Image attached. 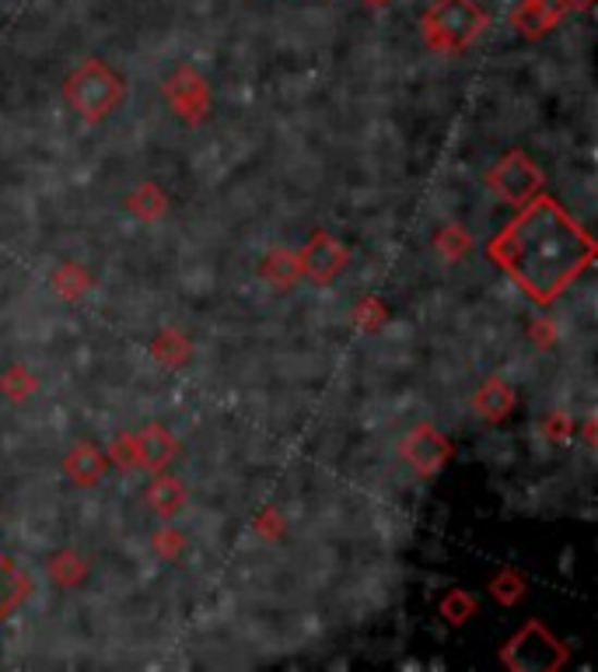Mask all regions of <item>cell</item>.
Wrapping results in <instances>:
<instances>
[{
  "mask_svg": "<svg viewBox=\"0 0 598 672\" xmlns=\"http://www.w3.org/2000/svg\"><path fill=\"white\" fill-rule=\"evenodd\" d=\"M490 256L536 301H553L595 260L591 235L550 196H532L490 242Z\"/></svg>",
  "mask_w": 598,
  "mask_h": 672,
  "instance_id": "obj_1",
  "label": "cell"
},
{
  "mask_svg": "<svg viewBox=\"0 0 598 672\" xmlns=\"http://www.w3.org/2000/svg\"><path fill=\"white\" fill-rule=\"evenodd\" d=\"M490 19L476 0H435L420 19L424 43L438 53H465L487 32Z\"/></svg>",
  "mask_w": 598,
  "mask_h": 672,
  "instance_id": "obj_2",
  "label": "cell"
},
{
  "mask_svg": "<svg viewBox=\"0 0 598 672\" xmlns=\"http://www.w3.org/2000/svg\"><path fill=\"white\" fill-rule=\"evenodd\" d=\"M63 98L81 120L98 123L126 98V84L106 60H81L63 81Z\"/></svg>",
  "mask_w": 598,
  "mask_h": 672,
  "instance_id": "obj_3",
  "label": "cell"
},
{
  "mask_svg": "<svg viewBox=\"0 0 598 672\" xmlns=\"http://www.w3.org/2000/svg\"><path fill=\"white\" fill-rule=\"evenodd\" d=\"M504 662L518 672H553L568 662V645H560L539 620H532V624H525L511 637Z\"/></svg>",
  "mask_w": 598,
  "mask_h": 672,
  "instance_id": "obj_4",
  "label": "cell"
},
{
  "mask_svg": "<svg viewBox=\"0 0 598 672\" xmlns=\"http://www.w3.org/2000/svg\"><path fill=\"white\" fill-rule=\"evenodd\" d=\"M487 187L504 200V204L522 207L532 196L542 193V172L525 151H508V155L490 168Z\"/></svg>",
  "mask_w": 598,
  "mask_h": 672,
  "instance_id": "obj_5",
  "label": "cell"
},
{
  "mask_svg": "<svg viewBox=\"0 0 598 672\" xmlns=\"http://www.w3.org/2000/svg\"><path fill=\"white\" fill-rule=\"evenodd\" d=\"M164 98H169L172 112L186 127H199L210 112V81L196 71V67H179L172 77L164 81Z\"/></svg>",
  "mask_w": 598,
  "mask_h": 672,
  "instance_id": "obj_6",
  "label": "cell"
},
{
  "mask_svg": "<svg viewBox=\"0 0 598 672\" xmlns=\"http://www.w3.org/2000/svg\"><path fill=\"white\" fill-rule=\"evenodd\" d=\"M297 263H302V277L315 284H332L351 263V249H346L332 231H315L305 242V249H297Z\"/></svg>",
  "mask_w": 598,
  "mask_h": 672,
  "instance_id": "obj_7",
  "label": "cell"
},
{
  "mask_svg": "<svg viewBox=\"0 0 598 672\" xmlns=\"http://www.w3.org/2000/svg\"><path fill=\"white\" fill-rule=\"evenodd\" d=\"M399 456H403L413 469H417L420 477H430V473H438V469L448 463V456H452V442H448L438 428L417 424V428L406 431L403 442H399Z\"/></svg>",
  "mask_w": 598,
  "mask_h": 672,
  "instance_id": "obj_8",
  "label": "cell"
},
{
  "mask_svg": "<svg viewBox=\"0 0 598 672\" xmlns=\"http://www.w3.org/2000/svg\"><path fill=\"white\" fill-rule=\"evenodd\" d=\"M563 14H568L563 0H518L508 14V25L525 39H539L563 22Z\"/></svg>",
  "mask_w": 598,
  "mask_h": 672,
  "instance_id": "obj_9",
  "label": "cell"
},
{
  "mask_svg": "<svg viewBox=\"0 0 598 672\" xmlns=\"http://www.w3.org/2000/svg\"><path fill=\"white\" fill-rule=\"evenodd\" d=\"M109 456L98 445L91 442H77L71 452L63 456V477L71 480L74 487H95L109 473Z\"/></svg>",
  "mask_w": 598,
  "mask_h": 672,
  "instance_id": "obj_10",
  "label": "cell"
},
{
  "mask_svg": "<svg viewBox=\"0 0 598 672\" xmlns=\"http://www.w3.org/2000/svg\"><path fill=\"white\" fill-rule=\"evenodd\" d=\"M133 442H137V452H141V469H147V473H161L179 452V442L172 439V431H164L161 424H147L141 431H133Z\"/></svg>",
  "mask_w": 598,
  "mask_h": 672,
  "instance_id": "obj_11",
  "label": "cell"
},
{
  "mask_svg": "<svg viewBox=\"0 0 598 672\" xmlns=\"http://www.w3.org/2000/svg\"><path fill=\"white\" fill-rule=\"evenodd\" d=\"M514 403H518V396H514L511 385L493 375L479 385V393L473 396V410L484 420H490V424H501V420L514 410Z\"/></svg>",
  "mask_w": 598,
  "mask_h": 672,
  "instance_id": "obj_12",
  "label": "cell"
},
{
  "mask_svg": "<svg viewBox=\"0 0 598 672\" xmlns=\"http://www.w3.org/2000/svg\"><path fill=\"white\" fill-rule=\"evenodd\" d=\"M259 277L270 284L273 291H288L302 277V263H297V252L291 249H273L266 252L263 263H259Z\"/></svg>",
  "mask_w": 598,
  "mask_h": 672,
  "instance_id": "obj_13",
  "label": "cell"
},
{
  "mask_svg": "<svg viewBox=\"0 0 598 672\" xmlns=\"http://www.w3.org/2000/svg\"><path fill=\"white\" fill-rule=\"evenodd\" d=\"M147 508H151L161 523H172V518L186 508V487H182L175 477H158L151 487H147Z\"/></svg>",
  "mask_w": 598,
  "mask_h": 672,
  "instance_id": "obj_14",
  "label": "cell"
},
{
  "mask_svg": "<svg viewBox=\"0 0 598 672\" xmlns=\"http://www.w3.org/2000/svg\"><path fill=\"white\" fill-rule=\"evenodd\" d=\"M126 211L133 217H141V221H158V217H164V211H169V196H164L155 182H141V187L126 196Z\"/></svg>",
  "mask_w": 598,
  "mask_h": 672,
  "instance_id": "obj_15",
  "label": "cell"
},
{
  "mask_svg": "<svg viewBox=\"0 0 598 672\" xmlns=\"http://www.w3.org/2000/svg\"><path fill=\"white\" fill-rule=\"evenodd\" d=\"M190 355H193V347L179 329H161L151 340V358L164 368H182L190 361Z\"/></svg>",
  "mask_w": 598,
  "mask_h": 672,
  "instance_id": "obj_16",
  "label": "cell"
},
{
  "mask_svg": "<svg viewBox=\"0 0 598 672\" xmlns=\"http://www.w3.org/2000/svg\"><path fill=\"white\" fill-rule=\"evenodd\" d=\"M435 249H438V256L444 263H459L465 260L473 252V235L459 228V225H444L438 235H435Z\"/></svg>",
  "mask_w": 598,
  "mask_h": 672,
  "instance_id": "obj_17",
  "label": "cell"
},
{
  "mask_svg": "<svg viewBox=\"0 0 598 672\" xmlns=\"http://www.w3.org/2000/svg\"><path fill=\"white\" fill-rule=\"evenodd\" d=\"M438 610H441V616H444L452 627H462V624H469V620L476 616L479 602H476L473 592H465V588H452V592H448V596L441 599V607H438Z\"/></svg>",
  "mask_w": 598,
  "mask_h": 672,
  "instance_id": "obj_18",
  "label": "cell"
},
{
  "mask_svg": "<svg viewBox=\"0 0 598 672\" xmlns=\"http://www.w3.org/2000/svg\"><path fill=\"white\" fill-rule=\"evenodd\" d=\"M22 592H25V581L19 575V567L0 553V620L8 616V610H14V602L22 599Z\"/></svg>",
  "mask_w": 598,
  "mask_h": 672,
  "instance_id": "obj_19",
  "label": "cell"
},
{
  "mask_svg": "<svg viewBox=\"0 0 598 672\" xmlns=\"http://www.w3.org/2000/svg\"><path fill=\"white\" fill-rule=\"evenodd\" d=\"M0 393L14 403H25L32 393H36V375H32L25 364H11L8 372L0 375Z\"/></svg>",
  "mask_w": 598,
  "mask_h": 672,
  "instance_id": "obj_20",
  "label": "cell"
},
{
  "mask_svg": "<svg viewBox=\"0 0 598 672\" xmlns=\"http://www.w3.org/2000/svg\"><path fill=\"white\" fill-rule=\"evenodd\" d=\"M49 571H53L57 585H63V588H74V585L85 581V575H88V564L81 561L74 550H63V553H57V557H53V564H49Z\"/></svg>",
  "mask_w": 598,
  "mask_h": 672,
  "instance_id": "obj_21",
  "label": "cell"
},
{
  "mask_svg": "<svg viewBox=\"0 0 598 672\" xmlns=\"http://www.w3.org/2000/svg\"><path fill=\"white\" fill-rule=\"evenodd\" d=\"M490 596L501 602V607H514V602L525 596V578L514 567L497 571V578L490 581Z\"/></svg>",
  "mask_w": 598,
  "mask_h": 672,
  "instance_id": "obj_22",
  "label": "cell"
},
{
  "mask_svg": "<svg viewBox=\"0 0 598 672\" xmlns=\"http://www.w3.org/2000/svg\"><path fill=\"white\" fill-rule=\"evenodd\" d=\"M88 288H91V277L81 271L77 263H66V266H60V271L53 274V291L60 298H77V295H85Z\"/></svg>",
  "mask_w": 598,
  "mask_h": 672,
  "instance_id": "obj_23",
  "label": "cell"
},
{
  "mask_svg": "<svg viewBox=\"0 0 598 672\" xmlns=\"http://www.w3.org/2000/svg\"><path fill=\"white\" fill-rule=\"evenodd\" d=\"M109 463H115L126 473H141V452H137V442H133V434H120L112 445H109Z\"/></svg>",
  "mask_w": 598,
  "mask_h": 672,
  "instance_id": "obj_24",
  "label": "cell"
},
{
  "mask_svg": "<svg viewBox=\"0 0 598 672\" xmlns=\"http://www.w3.org/2000/svg\"><path fill=\"white\" fill-rule=\"evenodd\" d=\"M151 550L158 553L161 561H179V553L186 550V540H182V532H179V529L161 526V529L151 536Z\"/></svg>",
  "mask_w": 598,
  "mask_h": 672,
  "instance_id": "obj_25",
  "label": "cell"
},
{
  "mask_svg": "<svg viewBox=\"0 0 598 672\" xmlns=\"http://www.w3.org/2000/svg\"><path fill=\"white\" fill-rule=\"evenodd\" d=\"M354 323L364 333H375L381 323H386V305H381L378 298H364L361 305H357V312H354Z\"/></svg>",
  "mask_w": 598,
  "mask_h": 672,
  "instance_id": "obj_26",
  "label": "cell"
},
{
  "mask_svg": "<svg viewBox=\"0 0 598 672\" xmlns=\"http://www.w3.org/2000/svg\"><path fill=\"white\" fill-rule=\"evenodd\" d=\"M542 434L550 442H571L574 439V420L568 413H553L550 420L542 424Z\"/></svg>",
  "mask_w": 598,
  "mask_h": 672,
  "instance_id": "obj_27",
  "label": "cell"
},
{
  "mask_svg": "<svg viewBox=\"0 0 598 672\" xmlns=\"http://www.w3.org/2000/svg\"><path fill=\"white\" fill-rule=\"evenodd\" d=\"M256 532L263 536V540H280V536H284V515H280L277 508H266L256 518Z\"/></svg>",
  "mask_w": 598,
  "mask_h": 672,
  "instance_id": "obj_28",
  "label": "cell"
},
{
  "mask_svg": "<svg viewBox=\"0 0 598 672\" xmlns=\"http://www.w3.org/2000/svg\"><path fill=\"white\" fill-rule=\"evenodd\" d=\"M532 344L536 347H553L557 344V329L550 319H536V326H532Z\"/></svg>",
  "mask_w": 598,
  "mask_h": 672,
  "instance_id": "obj_29",
  "label": "cell"
},
{
  "mask_svg": "<svg viewBox=\"0 0 598 672\" xmlns=\"http://www.w3.org/2000/svg\"><path fill=\"white\" fill-rule=\"evenodd\" d=\"M595 4V0H563V8L568 11H588Z\"/></svg>",
  "mask_w": 598,
  "mask_h": 672,
  "instance_id": "obj_30",
  "label": "cell"
},
{
  "mask_svg": "<svg viewBox=\"0 0 598 672\" xmlns=\"http://www.w3.org/2000/svg\"><path fill=\"white\" fill-rule=\"evenodd\" d=\"M368 4H389V0H368Z\"/></svg>",
  "mask_w": 598,
  "mask_h": 672,
  "instance_id": "obj_31",
  "label": "cell"
}]
</instances>
